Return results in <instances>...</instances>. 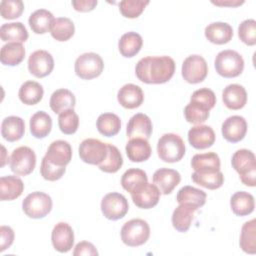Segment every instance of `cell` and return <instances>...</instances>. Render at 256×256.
I'll list each match as a JSON object with an SVG mask.
<instances>
[{
  "mask_svg": "<svg viewBox=\"0 0 256 256\" xmlns=\"http://www.w3.org/2000/svg\"><path fill=\"white\" fill-rule=\"evenodd\" d=\"M175 62L166 55L141 58L135 67L137 78L146 84H163L174 75Z\"/></svg>",
  "mask_w": 256,
  "mask_h": 256,
  "instance_id": "obj_1",
  "label": "cell"
},
{
  "mask_svg": "<svg viewBox=\"0 0 256 256\" xmlns=\"http://www.w3.org/2000/svg\"><path fill=\"white\" fill-rule=\"evenodd\" d=\"M232 167L239 174L242 183L246 186L256 185V158L255 154L248 149L237 150L231 159Z\"/></svg>",
  "mask_w": 256,
  "mask_h": 256,
  "instance_id": "obj_2",
  "label": "cell"
},
{
  "mask_svg": "<svg viewBox=\"0 0 256 256\" xmlns=\"http://www.w3.org/2000/svg\"><path fill=\"white\" fill-rule=\"evenodd\" d=\"M158 157L167 163L180 161L185 155L183 139L174 133H166L160 137L157 143Z\"/></svg>",
  "mask_w": 256,
  "mask_h": 256,
  "instance_id": "obj_3",
  "label": "cell"
},
{
  "mask_svg": "<svg viewBox=\"0 0 256 256\" xmlns=\"http://www.w3.org/2000/svg\"><path fill=\"white\" fill-rule=\"evenodd\" d=\"M214 66L220 76L224 78H234L242 73L244 60L237 51L226 49L216 55Z\"/></svg>",
  "mask_w": 256,
  "mask_h": 256,
  "instance_id": "obj_4",
  "label": "cell"
},
{
  "mask_svg": "<svg viewBox=\"0 0 256 256\" xmlns=\"http://www.w3.org/2000/svg\"><path fill=\"white\" fill-rule=\"evenodd\" d=\"M121 240L129 247L141 246L147 242L150 236L149 224L143 219H131L121 228Z\"/></svg>",
  "mask_w": 256,
  "mask_h": 256,
  "instance_id": "obj_5",
  "label": "cell"
},
{
  "mask_svg": "<svg viewBox=\"0 0 256 256\" xmlns=\"http://www.w3.org/2000/svg\"><path fill=\"white\" fill-rule=\"evenodd\" d=\"M52 199L48 194L35 191L24 198L22 202V209L29 218L40 219L50 213L52 210Z\"/></svg>",
  "mask_w": 256,
  "mask_h": 256,
  "instance_id": "obj_6",
  "label": "cell"
},
{
  "mask_svg": "<svg viewBox=\"0 0 256 256\" xmlns=\"http://www.w3.org/2000/svg\"><path fill=\"white\" fill-rule=\"evenodd\" d=\"M74 69L76 75L84 80H90L100 76L104 69V62L100 55L94 52H87L77 57Z\"/></svg>",
  "mask_w": 256,
  "mask_h": 256,
  "instance_id": "obj_7",
  "label": "cell"
},
{
  "mask_svg": "<svg viewBox=\"0 0 256 256\" xmlns=\"http://www.w3.org/2000/svg\"><path fill=\"white\" fill-rule=\"evenodd\" d=\"M10 169L17 175L26 176L35 168L36 155L34 151L27 146H20L13 150L9 158Z\"/></svg>",
  "mask_w": 256,
  "mask_h": 256,
  "instance_id": "obj_8",
  "label": "cell"
},
{
  "mask_svg": "<svg viewBox=\"0 0 256 256\" xmlns=\"http://www.w3.org/2000/svg\"><path fill=\"white\" fill-rule=\"evenodd\" d=\"M78 152L80 159L83 162L91 165H99L107 156V143H104L99 139L87 138L80 143Z\"/></svg>",
  "mask_w": 256,
  "mask_h": 256,
  "instance_id": "obj_9",
  "label": "cell"
},
{
  "mask_svg": "<svg viewBox=\"0 0 256 256\" xmlns=\"http://www.w3.org/2000/svg\"><path fill=\"white\" fill-rule=\"evenodd\" d=\"M101 211L103 215L112 221L123 218L128 210L129 204L127 199L120 193L111 192L106 194L101 201Z\"/></svg>",
  "mask_w": 256,
  "mask_h": 256,
  "instance_id": "obj_10",
  "label": "cell"
},
{
  "mask_svg": "<svg viewBox=\"0 0 256 256\" xmlns=\"http://www.w3.org/2000/svg\"><path fill=\"white\" fill-rule=\"evenodd\" d=\"M182 77L190 84L202 82L208 74L206 60L197 54L188 56L182 63Z\"/></svg>",
  "mask_w": 256,
  "mask_h": 256,
  "instance_id": "obj_11",
  "label": "cell"
},
{
  "mask_svg": "<svg viewBox=\"0 0 256 256\" xmlns=\"http://www.w3.org/2000/svg\"><path fill=\"white\" fill-rule=\"evenodd\" d=\"M130 194L133 203L138 208L151 209L158 204L161 192L154 183H148L147 181L137 185Z\"/></svg>",
  "mask_w": 256,
  "mask_h": 256,
  "instance_id": "obj_12",
  "label": "cell"
},
{
  "mask_svg": "<svg viewBox=\"0 0 256 256\" xmlns=\"http://www.w3.org/2000/svg\"><path fill=\"white\" fill-rule=\"evenodd\" d=\"M54 68V59L46 50H36L28 58V70L37 78L48 76Z\"/></svg>",
  "mask_w": 256,
  "mask_h": 256,
  "instance_id": "obj_13",
  "label": "cell"
},
{
  "mask_svg": "<svg viewBox=\"0 0 256 256\" xmlns=\"http://www.w3.org/2000/svg\"><path fill=\"white\" fill-rule=\"evenodd\" d=\"M51 241L55 250L60 253L70 251L74 244V232L66 222L57 223L51 233Z\"/></svg>",
  "mask_w": 256,
  "mask_h": 256,
  "instance_id": "obj_14",
  "label": "cell"
},
{
  "mask_svg": "<svg viewBox=\"0 0 256 256\" xmlns=\"http://www.w3.org/2000/svg\"><path fill=\"white\" fill-rule=\"evenodd\" d=\"M221 132L226 141L230 143H237L246 135L247 122L242 116H230L222 123Z\"/></svg>",
  "mask_w": 256,
  "mask_h": 256,
  "instance_id": "obj_15",
  "label": "cell"
},
{
  "mask_svg": "<svg viewBox=\"0 0 256 256\" xmlns=\"http://www.w3.org/2000/svg\"><path fill=\"white\" fill-rule=\"evenodd\" d=\"M48 162L59 167H66L72 159V148L71 145L64 140L53 141L43 157Z\"/></svg>",
  "mask_w": 256,
  "mask_h": 256,
  "instance_id": "obj_16",
  "label": "cell"
},
{
  "mask_svg": "<svg viewBox=\"0 0 256 256\" xmlns=\"http://www.w3.org/2000/svg\"><path fill=\"white\" fill-rule=\"evenodd\" d=\"M153 125L151 119L144 113L133 115L127 124L126 133L128 138H143L149 139L152 134Z\"/></svg>",
  "mask_w": 256,
  "mask_h": 256,
  "instance_id": "obj_17",
  "label": "cell"
},
{
  "mask_svg": "<svg viewBox=\"0 0 256 256\" xmlns=\"http://www.w3.org/2000/svg\"><path fill=\"white\" fill-rule=\"evenodd\" d=\"M215 132L208 125H196L188 131V141L198 150L211 147L215 142Z\"/></svg>",
  "mask_w": 256,
  "mask_h": 256,
  "instance_id": "obj_18",
  "label": "cell"
},
{
  "mask_svg": "<svg viewBox=\"0 0 256 256\" xmlns=\"http://www.w3.org/2000/svg\"><path fill=\"white\" fill-rule=\"evenodd\" d=\"M152 180L162 194L168 195L180 183L181 175L174 169L160 168L154 172Z\"/></svg>",
  "mask_w": 256,
  "mask_h": 256,
  "instance_id": "obj_19",
  "label": "cell"
},
{
  "mask_svg": "<svg viewBox=\"0 0 256 256\" xmlns=\"http://www.w3.org/2000/svg\"><path fill=\"white\" fill-rule=\"evenodd\" d=\"M117 100L122 107L126 109H135L143 103L144 93L138 85L128 83L119 89Z\"/></svg>",
  "mask_w": 256,
  "mask_h": 256,
  "instance_id": "obj_20",
  "label": "cell"
},
{
  "mask_svg": "<svg viewBox=\"0 0 256 256\" xmlns=\"http://www.w3.org/2000/svg\"><path fill=\"white\" fill-rule=\"evenodd\" d=\"M224 105L231 110H239L247 103V92L240 84H229L222 92Z\"/></svg>",
  "mask_w": 256,
  "mask_h": 256,
  "instance_id": "obj_21",
  "label": "cell"
},
{
  "mask_svg": "<svg viewBox=\"0 0 256 256\" xmlns=\"http://www.w3.org/2000/svg\"><path fill=\"white\" fill-rule=\"evenodd\" d=\"M205 37L211 43L222 45L228 43L233 37V29L230 24L225 22H213L206 26Z\"/></svg>",
  "mask_w": 256,
  "mask_h": 256,
  "instance_id": "obj_22",
  "label": "cell"
},
{
  "mask_svg": "<svg viewBox=\"0 0 256 256\" xmlns=\"http://www.w3.org/2000/svg\"><path fill=\"white\" fill-rule=\"evenodd\" d=\"M25 133V122L18 116H8L1 123V135L8 142L20 140Z\"/></svg>",
  "mask_w": 256,
  "mask_h": 256,
  "instance_id": "obj_23",
  "label": "cell"
},
{
  "mask_svg": "<svg viewBox=\"0 0 256 256\" xmlns=\"http://www.w3.org/2000/svg\"><path fill=\"white\" fill-rule=\"evenodd\" d=\"M24 190L23 181L14 175L0 178V199L1 201H11L21 196Z\"/></svg>",
  "mask_w": 256,
  "mask_h": 256,
  "instance_id": "obj_24",
  "label": "cell"
},
{
  "mask_svg": "<svg viewBox=\"0 0 256 256\" xmlns=\"http://www.w3.org/2000/svg\"><path fill=\"white\" fill-rule=\"evenodd\" d=\"M127 157L132 162H143L149 159L152 153L151 146L147 139L132 138L125 147Z\"/></svg>",
  "mask_w": 256,
  "mask_h": 256,
  "instance_id": "obj_25",
  "label": "cell"
},
{
  "mask_svg": "<svg viewBox=\"0 0 256 256\" xmlns=\"http://www.w3.org/2000/svg\"><path fill=\"white\" fill-rule=\"evenodd\" d=\"M76 99L74 94L70 90L65 88L57 89L56 91H54L49 101L51 110L56 114H60L67 109H74Z\"/></svg>",
  "mask_w": 256,
  "mask_h": 256,
  "instance_id": "obj_26",
  "label": "cell"
},
{
  "mask_svg": "<svg viewBox=\"0 0 256 256\" xmlns=\"http://www.w3.org/2000/svg\"><path fill=\"white\" fill-rule=\"evenodd\" d=\"M230 206L235 215L247 216L254 211V197L246 191H237L231 196Z\"/></svg>",
  "mask_w": 256,
  "mask_h": 256,
  "instance_id": "obj_27",
  "label": "cell"
},
{
  "mask_svg": "<svg viewBox=\"0 0 256 256\" xmlns=\"http://www.w3.org/2000/svg\"><path fill=\"white\" fill-rule=\"evenodd\" d=\"M206 197L207 195L203 190L187 185L178 191L176 200L179 204H187L197 210L206 203Z\"/></svg>",
  "mask_w": 256,
  "mask_h": 256,
  "instance_id": "obj_28",
  "label": "cell"
},
{
  "mask_svg": "<svg viewBox=\"0 0 256 256\" xmlns=\"http://www.w3.org/2000/svg\"><path fill=\"white\" fill-rule=\"evenodd\" d=\"M196 209L187 204H179L172 213V225L178 232H187Z\"/></svg>",
  "mask_w": 256,
  "mask_h": 256,
  "instance_id": "obj_29",
  "label": "cell"
},
{
  "mask_svg": "<svg viewBox=\"0 0 256 256\" xmlns=\"http://www.w3.org/2000/svg\"><path fill=\"white\" fill-rule=\"evenodd\" d=\"M0 36L2 41H8V43H23L29 37L26 27L21 22H11L3 24L0 28Z\"/></svg>",
  "mask_w": 256,
  "mask_h": 256,
  "instance_id": "obj_30",
  "label": "cell"
},
{
  "mask_svg": "<svg viewBox=\"0 0 256 256\" xmlns=\"http://www.w3.org/2000/svg\"><path fill=\"white\" fill-rule=\"evenodd\" d=\"M143 39L140 34L136 32H127L120 37L118 48L123 57H134L142 48Z\"/></svg>",
  "mask_w": 256,
  "mask_h": 256,
  "instance_id": "obj_31",
  "label": "cell"
},
{
  "mask_svg": "<svg viewBox=\"0 0 256 256\" xmlns=\"http://www.w3.org/2000/svg\"><path fill=\"white\" fill-rule=\"evenodd\" d=\"M44 90L40 83L32 80L24 82L18 92L19 99L26 105H35L39 103L43 98Z\"/></svg>",
  "mask_w": 256,
  "mask_h": 256,
  "instance_id": "obj_32",
  "label": "cell"
},
{
  "mask_svg": "<svg viewBox=\"0 0 256 256\" xmlns=\"http://www.w3.org/2000/svg\"><path fill=\"white\" fill-rule=\"evenodd\" d=\"M30 132L37 139L45 138L52 129V119L44 111H38L30 118Z\"/></svg>",
  "mask_w": 256,
  "mask_h": 256,
  "instance_id": "obj_33",
  "label": "cell"
},
{
  "mask_svg": "<svg viewBox=\"0 0 256 256\" xmlns=\"http://www.w3.org/2000/svg\"><path fill=\"white\" fill-rule=\"evenodd\" d=\"M25 57V48L22 43H7L2 46L0 52V61L6 66H16L20 64Z\"/></svg>",
  "mask_w": 256,
  "mask_h": 256,
  "instance_id": "obj_34",
  "label": "cell"
},
{
  "mask_svg": "<svg viewBox=\"0 0 256 256\" xmlns=\"http://www.w3.org/2000/svg\"><path fill=\"white\" fill-rule=\"evenodd\" d=\"M220 158L215 152L195 154L191 159V166L195 172L220 170Z\"/></svg>",
  "mask_w": 256,
  "mask_h": 256,
  "instance_id": "obj_35",
  "label": "cell"
},
{
  "mask_svg": "<svg viewBox=\"0 0 256 256\" xmlns=\"http://www.w3.org/2000/svg\"><path fill=\"white\" fill-rule=\"evenodd\" d=\"M51 36L60 42L69 40L75 33L73 21L67 17L55 18L50 26Z\"/></svg>",
  "mask_w": 256,
  "mask_h": 256,
  "instance_id": "obj_36",
  "label": "cell"
},
{
  "mask_svg": "<svg viewBox=\"0 0 256 256\" xmlns=\"http://www.w3.org/2000/svg\"><path fill=\"white\" fill-rule=\"evenodd\" d=\"M53 14L46 9H38L30 14L28 23L31 30L36 34H44L50 31V26L54 20Z\"/></svg>",
  "mask_w": 256,
  "mask_h": 256,
  "instance_id": "obj_37",
  "label": "cell"
},
{
  "mask_svg": "<svg viewBox=\"0 0 256 256\" xmlns=\"http://www.w3.org/2000/svg\"><path fill=\"white\" fill-rule=\"evenodd\" d=\"M97 130L106 137H112L119 133L121 129V120L114 113H103L99 115L96 122Z\"/></svg>",
  "mask_w": 256,
  "mask_h": 256,
  "instance_id": "obj_38",
  "label": "cell"
},
{
  "mask_svg": "<svg viewBox=\"0 0 256 256\" xmlns=\"http://www.w3.org/2000/svg\"><path fill=\"white\" fill-rule=\"evenodd\" d=\"M194 183L200 185L204 188L215 190L220 188L224 183L223 173L218 171H208V172H195L191 176Z\"/></svg>",
  "mask_w": 256,
  "mask_h": 256,
  "instance_id": "obj_39",
  "label": "cell"
},
{
  "mask_svg": "<svg viewBox=\"0 0 256 256\" xmlns=\"http://www.w3.org/2000/svg\"><path fill=\"white\" fill-rule=\"evenodd\" d=\"M240 248L248 253H256V220L252 219L243 224L240 234Z\"/></svg>",
  "mask_w": 256,
  "mask_h": 256,
  "instance_id": "obj_40",
  "label": "cell"
},
{
  "mask_svg": "<svg viewBox=\"0 0 256 256\" xmlns=\"http://www.w3.org/2000/svg\"><path fill=\"white\" fill-rule=\"evenodd\" d=\"M107 156L105 160L99 164V169L106 173H116L123 165V158L119 151V149L112 145L107 143Z\"/></svg>",
  "mask_w": 256,
  "mask_h": 256,
  "instance_id": "obj_41",
  "label": "cell"
},
{
  "mask_svg": "<svg viewBox=\"0 0 256 256\" xmlns=\"http://www.w3.org/2000/svg\"><path fill=\"white\" fill-rule=\"evenodd\" d=\"M148 177L144 170L138 168H130L126 170L121 177V185L124 190L131 193L132 190L139 184L147 182Z\"/></svg>",
  "mask_w": 256,
  "mask_h": 256,
  "instance_id": "obj_42",
  "label": "cell"
},
{
  "mask_svg": "<svg viewBox=\"0 0 256 256\" xmlns=\"http://www.w3.org/2000/svg\"><path fill=\"white\" fill-rule=\"evenodd\" d=\"M209 111L210 110L205 106L197 102L190 101L184 108V116L187 122L200 125L208 119Z\"/></svg>",
  "mask_w": 256,
  "mask_h": 256,
  "instance_id": "obj_43",
  "label": "cell"
},
{
  "mask_svg": "<svg viewBox=\"0 0 256 256\" xmlns=\"http://www.w3.org/2000/svg\"><path fill=\"white\" fill-rule=\"evenodd\" d=\"M58 126L62 133L66 135L74 134L79 126V117L74 109H67L58 116Z\"/></svg>",
  "mask_w": 256,
  "mask_h": 256,
  "instance_id": "obj_44",
  "label": "cell"
},
{
  "mask_svg": "<svg viewBox=\"0 0 256 256\" xmlns=\"http://www.w3.org/2000/svg\"><path fill=\"white\" fill-rule=\"evenodd\" d=\"M149 1L143 0H123L119 3V10L121 14L130 19L137 18L144 11Z\"/></svg>",
  "mask_w": 256,
  "mask_h": 256,
  "instance_id": "obj_45",
  "label": "cell"
},
{
  "mask_svg": "<svg viewBox=\"0 0 256 256\" xmlns=\"http://www.w3.org/2000/svg\"><path fill=\"white\" fill-rule=\"evenodd\" d=\"M24 11V3L21 0H3L0 3V13L3 19H16Z\"/></svg>",
  "mask_w": 256,
  "mask_h": 256,
  "instance_id": "obj_46",
  "label": "cell"
},
{
  "mask_svg": "<svg viewBox=\"0 0 256 256\" xmlns=\"http://www.w3.org/2000/svg\"><path fill=\"white\" fill-rule=\"evenodd\" d=\"M238 36L246 45L254 46L256 44V21L254 19L242 21L238 27Z\"/></svg>",
  "mask_w": 256,
  "mask_h": 256,
  "instance_id": "obj_47",
  "label": "cell"
},
{
  "mask_svg": "<svg viewBox=\"0 0 256 256\" xmlns=\"http://www.w3.org/2000/svg\"><path fill=\"white\" fill-rule=\"evenodd\" d=\"M190 101L197 102L211 110L216 104V96L211 89L203 87L192 93Z\"/></svg>",
  "mask_w": 256,
  "mask_h": 256,
  "instance_id": "obj_48",
  "label": "cell"
},
{
  "mask_svg": "<svg viewBox=\"0 0 256 256\" xmlns=\"http://www.w3.org/2000/svg\"><path fill=\"white\" fill-rule=\"evenodd\" d=\"M65 171H66L65 167H59V166L53 165L50 162H48L45 158H43L41 161L40 173L45 180H48V181L59 180L60 178H62Z\"/></svg>",
  "mask_w": 256,
  "mask_h": 256,
  "instance_id": "obj_49",
  "label": "cell"
},
{
  "mask_svg": "<svg viewBox=\"0 0 256 256\" xmlns=\"http://www.w3.org/2000/svg\"><path fill=\"white\" fill-rule=\"evenodd\" d=\"M74 256H97L98 251L95 248V246L87 241H81L76 244L74 251H73Z\"/></svg>",
  "mask_w": 256,
  "mask_h": 256,
  "instance_id": "obj_50",
  "label": "cell"
},
{
  "mask_svg": "<svg viewBox=\"0 0 256 256\" xmlns=\"http://www.w3.org/2000/svg\"><path fill=\"white\" fill-rule=\"evenodd\" d=\"M1 234V243H0V251L3 252L7 248H9L14 241V231L9 226H1L0 227Z\"/></svg>",
  "mask_w": 256,
  "mask_h": 256,
  "instance_id": "obj_51",
  "label": "cell"
},
{
  "mask_svg": "<svg viewBox=\"0 0 256 256\" xmlns=\"http://www.w3.org/2000/svg\"><path fill=\"white\" fill-rule=\"evenodd\" d=\"M72 6L76 11L79 12H89L92 11L98 4L97 0H78L72 1Z\"/></svg>",
  "mask_w": 256,
  "mask_h": 256,
  "instance_id": "obj_52",
  "label": "cell"
},
{
  "mask_svg": "<svg viewBox=\"0 0 256 256\" xmlns=\"http://www.w3.org/2000/svg\"><path fill=\"white\" fill-rule=\"evenodd\" d=\"M213 4L217 6H231V7H236L244 3V1H239V0H219V1H211Z\"/></svg>",
  "mask_w": 256,
  "mask_h": 256,
  "instance_id": "obj_53",
  "label": "cell"
}]
</instances>
